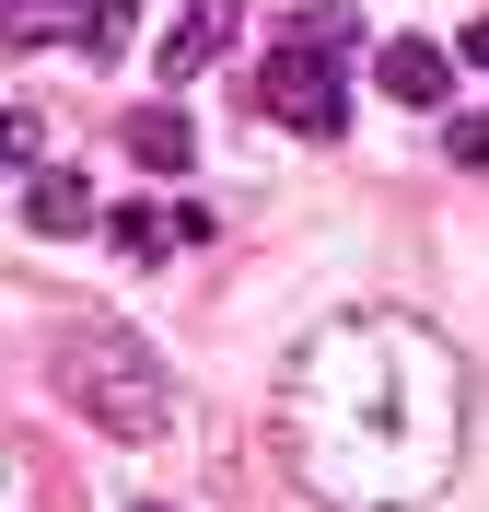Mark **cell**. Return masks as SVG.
Masks as SVG:
<instances>
[{"mask_svg":"<svg viewBox=\"0 0 489 512\" xmlns=\"http://www.w3.org/2000/svg\"><path fill=\"white\" fill-rule=\"evenodd\" d=\"M280 419L326 512H420L466 454V361L420 315H338L303 338Z\"/></svg>","mask_w":489,"mask_h":512,"instance_id":"cell-1","label":"cell"},{"mask_svg":"<svg viewBox=\"0 0 489 512\" xmlns=\"http://www.w3.org/2000/svg\"><path fill=\"white\" fill-rule=\"evenodd\" d=\"M338 47H350V12H303L280 47H268V117L303 128V140H338L350 128V82H338Z\"/></svg>","mask_w":489,"mask_h":512,"instance_id":"cell-2","label":"cell"},{"mask_svg":"<svg viewBox=\"0 0 489 512\" xmlns=\"http://www.w3.org/2000/svg\"><path fill=\"white\" fill-rule=\"evenodd\" d=\"M59 384H70V408L94 419L105 443H152L163 431V373H152L140 338H82V350L59 361Z\"/></svg>","mask_w":489,"mask_h":512,"instance_id":"cell-3","label":"cell"},{"mask_svg":"<svg viewBox=\"0 0 489 512\" xmlns=\"http://www.w3.org/2000/svg\"><path fill=\"white\" fill-rule=\"evenodd\" d=\"M0 35L12 47H47V35H70V47H129V0H0Z\"/></svg>","mask_w":489,"mask_h":512,"instance_id":"cell-4","label":"cell"},{"mask_svg":"<svg viewBox=\"0 0 489 512\" xmlns=\"http://www.w3.org/2000/svg\"><path fill=\"white\" fill-rule=\"evenodd\" d=\"M373 82H385L396 105H443L455 94V59H443L431 35H396V47H373Z\"/></svg>","mask_w":489,"mask_h":512,"instance_id":"cell-5","label":"cell"},{"mask_svg":"<svg viewBox=\"0 0 489 512\" xmlns=\"http://www.w3.org/2000/svg\"><path fill=\"white\" fill-rule=\"evenodd\" d=\"M187 152H198V140H187V117H175V105H140V117H129V163L187 175Z\"/></svg>","mask_w":489,"mask_h":512,"instance_id":"cell-6","label":"cell"},{"mask_svg":"<svg viewBox=\"0 0 489 512\" xmlns=\"http://www.w3.org/2000/svg\"><path fill=\"white\" fill-rule=\"evenodd\" d=\"M222 35H233V0H198L187 24L163 35V82H187V70H198V59H210V47H222Z\"/></svg>","mask_w":489,"mask_h":512,"instance_id":"cell-7","label":"cell"},{"mask_svg":"<svg viewBox=\"0 0 489 512\" xmlns=\"http://www.w3.org/2000/svg\"><path fill=\"white\" fill-rule=\"evenodd\" d=\"M94 222V187L82 175H35V233H82Z\"/></svg>","mask_w":489,"mask_h":512,"instance_id":"cell-8","label":"cell"},{"mask_svg":"<svg viewBox=\"0 0 489 512\" xmlns=\"http://www.w3.org/2000/svg\"><path fill=\"white\" fill-rule=\"evenodd\" d=\"M117 245H129V256H163V245H187V222H163V210H117Z\"/></svg>","mask_w":489,"mask_h":512,"instance_id":"cell-9","label":"cell"},{"mask_svg":"<svg viewBox=\"0 0 489 512\" xmlns=\"http://www.w3.org/2000/svg\"><path fill=\"white\" fill-rule=\"evenodd\" d=\"M455 163H478V175H489V117H455Z\"/></svg>","mask_w":489,"mask_h":512,"instance_id":"cell-10","label":"cell"},{"mask_svg":"<svg viewBox=\"0 0 489 512\" xmlns=\"http://www.w3.org/2000/svg\"><path fill=\"white\" fill-rule=\"evenodd\" d=\"M12 152H24V128H12V117H0V163H12Z\"/></svg>","mask_w":489,"mask_h":512,"instance_id":"cell-11","label":"cell"},{"mask_svg":"<svg viewBox=\"0 0 489 512\" xmlns=\"http://www.w3.org/2000/svg\"><path fill=\"white\" fill-rule=\"evenodd\" d=\"M466 59H478V70H489V24H478V35H466Z\"/></svg>","mask_w":489,"mask_h":512,"instance_id":"cell-12","label":"cell"},{"mask_svg":"<svg viewBox=\"0 0 489 512\" xmlns=\"http://www.w3.org/2000/svg\"><path fill=\"white\" fill-rule=\"evenodd\" d=\"M129 512H175V501H129Z\"/></svg>","mask_w":489,"mask_h":512,"instance_id":"cell-13","label":"cell"}]
</instances>
